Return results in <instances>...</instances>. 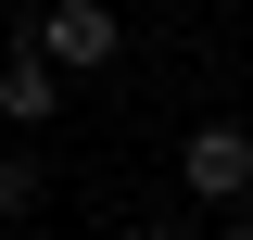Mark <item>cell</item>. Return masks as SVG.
Returning <instances> with one entry per match:
<instances>
[{
	"label": "cell",
	"mask_w": 253,
	"mask_h": 240,
	"mask_svg": "<svg viewBox=\"0 0 253 240\" xmlns=\"http://www.w3.org/2000/svg\"><path fill=\"white\" fill-rule=\"evenodd\" d=\"M51 114H63V76L13 38V51H0V126H51Z\"/></svg>",
	"instance_id": "obj_3"
},
{
	"label": "cell",
	"mask_w": 253,
	"mask_h": 240,
	"mask_svg": "<svg viewBox=\"0 0 253 240\" xmlns=\"http://www.w3.org/2000/svg\"><path fill=\"white\" fill-rule=\"evenodd\" d=\"M177 190L215 202V215H241V202H253V126H241V114H203V126L177 139Z\"/></svg>",
	"instance_id": "obj_2"
},
{
	"label": "cell",
	"mask_w": 253,
	"mask_h": 240,
	"mask_svg": "<svg viewBox=\"0 0 253 240\" xmlns=\"http://www.w3.org/2000/svg\"><path fill=\"white\" fill-rule=\"evenodd\" d=\"M0 240H51V228H0Z\"/></svg>",
	"instance_id": "obj_7"
},
{
	"label": "cell",
	"mask_w": 253,
	"mask_h": 240,
	"mask_svg": "<svg viewBox=\"0 0 253 240\" xmlns=\"http://www.w3.org/2000/svg\"><path fill=\"white\" fill-rule=\"evenodd\" d=\"M126 240H190V228H177V215H152V228H126Z\"/></svg>",
	"instance_id": "obj_5"
},
{
	"label": "cell",
	"mask_w": 253,
	"mask_h": 240,
	"mask_svg": "<svg viewBox=\"0 0 253 240\" xmlns=\"http://www.w3.org/2000/svg\"><path fill=\"white\" fill-rule=\"evenodd\" d=\"M26 51L51 63V76H101V63L126 51V13H114V0H38Z\"/></svg>",
	"instance_id": "obj_1"
},
{
	"label": "cell",
	"mask_w": 253,
	"mask_h": 240,
	"mask_svg": "<svg viewBox=\"0 0 253 240\" xmlns=\"http://www.w3.org/2000/svg\"><path fill=\"white\" fill-rule=\"evenodd\" d=\"M38 202H51V164L38 152H0V228H38Z\"/></svg>",
	"instance_id": "obj_4"
},
{
	"label": "cell",
	"mask_w": 253,
	"mask_h": 240,
	"mask_svg": "<svg viewBox=\"0 0 253 240\" xmlns=\"http://www.w3.org/2000/svg\"><path fill=\"white\" fill-rule=\"evenodd\" d=\"M215 240H253V215H228V228H215Z\"/></svg>",
	"instance_id": "obj_6"
}]
</instances>
